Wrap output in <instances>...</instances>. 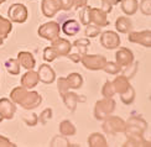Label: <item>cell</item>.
<instances>
[{
    "mask_svg": "<svg viewBox=\"0 0 151 147\" xmlns=\"http://www.w3.org/2000/svg\"><path fill=\"white\" fill-rule=\"evenodd\" d=\"M103 130L108 135H116L125 131V121L118 116H109L103 120Z\"/></svg>",
    "mask_w": 151,
    "mask_h": 147,
    "instance_id": "obj_7",
    "label": "cell"
},
{
    "mask_svg": "<svg viewBox=\"0 0 151 147\" xmlns=\"http://www.w3.org/2000/svg\"><path fill=\"white\" fill-rule=\"evenodd\" d=\"M5 68L10 74L12 75H17L20 73V65H19L17 60H14V58H10L5 62Z\"/></svg>",
    "mask_w": 151,
    "mask_h": 147,
    "instance_id": "obj_30",
    "label": "cell"
},
{
    "mask_svg": "<svg viewBox=\"0 0 151 147\" xmlns=\"http://www.w3.org/2000/svg\"><path fill=\"white\" fill-rule=\"evenodd\" d=\"M106 15L108 14L104 12L102 9L92 8V6L86 5L84 8H82L79 17H81V22L86 25V26L88 24H94L99 27H104L109 25V20L106 17Z\"/></svg>",
    "mask_w": 151,
    "mask_h": 147,
    "instance_id": "obj_2",
    "label": "cell"
},
{
    "mask_svg": "<svg viewBox=\"0 0 151 147\" xmlns=\"http://www.w3.org/2000/svg\"><path fill=\"white\" fill-rule=\"evenodd\" d=\"M8 16L11 22L24 24L27 20L29 12L24 4H12L8 10Z\"/></svg>",
    "mask_w": 151,
    "mask_h": 147,
    "instance_id": "obj_11",
    "label": "cell"
},
{
    "mask_svg": "<svg viewBox=\"0 0 151 147\" xmlns=\"http://www.w3.org/2000/svg\"><path fill=\"white\" fill-rule=\"evenodd\" d=\"M100 44L106 49H114L120 46V37L114 31H104L100 36Z\"/></svg>",
    "mask_w": 151,
    "mask_h": 147,
    "instance_id": "obj_12",
    "label": "cell"
},
{
    "mask_svg": "<svg viewBox=\"0 0 151 147\" xmlns=\"http://www.w3.org/2000/svg\"><path fill=\"white\" fill-rule=\"evenodd\" d=\"M3 43H4V38L0 37V46H3Z\"/></svg>",
    "mask_w": 151,
    "mask_h": 147,
    "instance_id": "obj_43",
    "label": "cell"
},
{
    "mask_svg": "<svg viewBox=\"0 0 151 147\" xmlns=\"http://www.w3.org/2000/svg\"><path fill=\"white\" fill-rule=\"evenodd\" d=\"M129 42L133 43H139L142 44L144 47H151V31L145 30V31H140V32H130L129 36Z\"/></svg>",
    "mask_w": 151,
    "mask_h": 147,
    "instance_id": "obj_14",
    "label": "cell"
},
{
    "mask_svg": "<svg viewBox=\"0 0 151 147\" xmlns=\"http://www.w3.org/2000/svg\"><path fill=\"white\" fill-rule=\"evenodd\" d=\"M103 71L108 74H111V75H115V74H119V72L122 71V67L118 65L116 62H108L106 61L105 66L103 67Z\"/></svg>",
    "mask_w": 151,
    "mask_h": 147,
    "instance_id": "obj_31",
    "label": "cell"
},
{
    "mask_svg": "<svg viewBox=\"0 0 151 147\" xmlns=\"http://www.w3.org/2000/svg\"><path fill=\"white\" fill-rule=\"evenodd\" d=\"M62 99H63V103L66 105V108L70 111H74L76 110V108H77V104H78V101L81 100H84V99H81L79 97L76 93H72V92H66L61 95Z\"/></svg>",
    "mask_w": 151,
    "mask_h": 147,
    "instance_id": "obj_20",
    "label": "cell"
},
{
    "mask_svg": "<svg viewBox=\"0 0 151 147\" xmlns=\"http://www.w3.org/2000/svg\"><path fill=\"white\" fill-rule=\"evenodd\" d=\"M100 34V27L97 26V25H92V24H88L87 25V29H86V36L88 38H92V37H97Z\"/></svg>",
    "mask_w": 151,
    "mask_h": 147,
    "instance_id": "obj_33",
    "label": "cell"
},
{
    "mask_svg": "<svg viewBox=\"0 0 151 147\" xmlns=\"http://www.w3.org/2000/svg\"><path fill=\"white\" fill-rule=\"evenodd\" d=\"M115 27L120 34H128L129 31L133 27V24H131V20L127 16H120L116 19L115 21Z\"/></svg>",
    "mask_w": 151,
    "mask_h": 147,
    "instance_id": "obj_23",
    "label": "cell"
},
{
    "mask_svg": "<svg viewBox=\"0 0 151 147\" xmlns=\"http://www.w3.org/2000/svg\"><path fill=\"white\" fill-rule=\"evenodd\" d=\"M89 46H91V42L88 38H79V40L74 41L72 44V48H74V52H70L66 57H68L72 62L78 63L81 62L82 57L87 53V49Z\"/></svg>",
    "mask_w": 151,
    "mask_h": 147,
    "instance_id": "obj_8",
    "label": "cell"
},
{
    "mask_svg": "<svg viewBox=\"0 0 151 147\" xmlns=\"http://www.w3.org/2000/svg\"><path fill=\"white\" fill-rule=\"evenodd\" d=\"M52 44L51 47L55 49V52L57 53V56H67L68 53L72 51V43H70V41L66 40V38H60L57 37L56 40L51 41Z\"/></svg>",
    "mask_w": 151,
    "mask_h": 147,
    "instance_id": "obj_15",
    "label": "cell"
},
{
    "mask_svg": "<svg viewBox=\"0 0 151 147\" xmlns=\"http://www.w3.org/2000/svg\"><path fill=\"white\" fill-rule=\"evenodd\" d=\"M60 31H61V27H60L58 22L50 21V22L41 25V26L39 27L37 34H39L40 37L45 38V40H47V41H53L57 37H60Z\"/></svg>",
    "mask_w": 151,
    "mask_h": 147,
    "instance_id": "obj_9",
    "label": "cell"
},
{
    "mask_svg": "<svg viewBox=\"0 0 151 147\" xmlns=\"http://www.w3.org/2000/svg\"><path fill=\"white\" fill-rule=\"evenodd\" d=\"M88 0H71V4L74 9H82L87 5Z\"/></svg>",
    "mask_w": 151,
    "mask_h": 147,
    "instance_id": "obj_40",
    "label": "cell"
},
{
    "mask_svg": "<svg viewBox=\"0 0 151 147\" xmlns=\"http://www.w3.org/2000/svg\"><path fill=\"white\" fill-rule=\"evenodd\" d=\"M82 65L89 71H100L106 63V58L102 54H84L82 57Z\"/></svg>",
    "mask_w": 151,
    "mask_h": 147,
    "instance_id": "obj_10",
    "label": "cell"
},
{
    "mask_svg": "<svg viewBox=\"0 0 151 147\" xmlns=\"http://www.w3.org/2000/svg\"><path fill=\"white\" fill-rule=\"evenodd\" d=\"M140 10L144 15H151V0H142L140 3Z\"/></svg>",
    "mask_w": 151,
    "mask_h": 147,
    "instance_id": "obj_37",
    "label": "cell"
},
{
    "mask_svg": "<svg viewBox=\"0 0 151 147\" xmlns=\"http://www.w3.org/2000/svg\"><path fill=\"white\" fill-rule=\"evenodd\" d=\"M127 137L128 140L124 143V146H149L150 147V141H146L142 137V135H129Z\"/></svg>",
    "mask_w": 151,
    "mask_h": 147,
    "instance_id": "obj_26",
    "label": "cell"
},
{
    "mask_svg": "<svg viewBox=\"0 0 151 147\" xmlns=\"http://www.w3.org/2000/svg\"><path fill=\"white\" fill-rule=\"evenodd\" d=\"M37 75H39V79L45 83V84H51V83L55 82L56 79V74L55 71L51 68V66L48 65H41L39 68V72H37Z\"/></svg>",
    "mask_w": 151,
    "mask_h": 147,
    "instance_id": "obj_17",
    "label": "cell"
},
{
    "mask_svg": "<svg viewBox=\"0 0 151 147\" xmlns=\"http://www.w3.org/2000/svg\"><path fill=\"white\" fill-rule=\"evenodd\" d=\"M120 99H122V101L125 105L133 104V101L135 100V90H134V88L130 85L123 94H120Z\"/></svg>",
    "mask_w": 151,
    "mask_h": 147,
    "instance_id": "obj_29",
    "label": "cell"
},
{
    "mask_svg": "<svg viewBox=\"0 0 151 147\" xmlns=\"http://www.w3.org/2000/svg\"><path fill=\"white\" fill-rule=\"evenodd\" d=\"M106 1H108L111 6H114V5H118L119 3H120L122 1V0H106Z\"/></svg>",
    "mask_w": 151,
    "mask_h": 147,
    "instance_id": "obj_42",
    "label": "cell"
},
{
    "mask_svg": "<svg viewBox=\"0 0 151 147\" xmlns=\"http://www.w3.org/2000/svg\"><path fill=\"white\" fill-rule=\"evenodd\" d=\"M16 145L12 143L9 138H6L5 136L0 135V147H15Z\"/></svg>",
    "mask_w": 151,
    "mask_h": 147,
    "instance_id": "obj_39",
    "label": "cell"
},
{
    "mask_svg": "<svg viewBox=\"0 0 151 147\" xmlns=\"http://www.w3.org/2000/svg\"><path fill=\"white\" fill-rule=\"evenodd\" d=\"M100 1H102V8L100 9H102L104 12H106V14H109V12L111 11V9H113V6L106 1V0H100Z\"/></svg>",
    "mask_w": 151,
    "mask_h": 147,
    "instance_id": "obj_41",
    "label": "cell"
},
{
    "mask_svg": "<svg viewBox=\"0 0 151 147\" xmlns=\"http://www.w3.org/2000/svg\"><path fill=\"white\" fill-rule=\"evenodd\" d=\"M120 3H122V10L128 16H133L139 9L137 0H122Z\"/></svg>",
    "mask_w": 151,
    "mask_h": 147,
    "instance_id": "obj_24",
    "label": "cell"
},
{
    "mask_svg": "<svg viewBox=\"0 0 151 147\" xmlns=\"http://www.w3.org/2000/svg\"><path fill=\"white\" fill-rule=\"evenodd\" d=\"M76 126L71 123L70 120H63L60 124V133L62 136H73L76 135Z\"/></svg>",
    "mask_w": 151,
    "mask_h": 147,
    "instance_id": "obj_27",
    "label": "cell"
},
{
    "mask_svg": "<svg viewBox=\"0 0 151 147\" xmlns=\"http://www.w3.org/2000/svg\"><path fill=\"white\" fill-rule=\"evenodd\" d=\"M72 9L71 0H42L41 10L43 16L53 17L58 11H68Z\"/></svg>",
    "mask_w": 151,
    "mask_h": 147,
    "instance_id": "obj_3",
    "label": "cell"
},
{
    "mask_svg": "<svg viewBox=\"0 0 151 147\" xmlns=\"http://www.w3.org/2000/svg\"><path fill=\"white\" fill-rule=\"evenodd\" d=\"M83 85V78L79 73H71L68 77H61L57 80V88L58 92L62 95L70 89H79Z\"/></svg>",
    "mask_w": 151,
    "mask_h": 147,
    "instance_id": "obj_4",
    "label": "cell"
},
{
    "mask_svg": "<svg viewBox=\"0 0 151 147\" xmlns=\"http://www.w3.org/2000/svg\"><path fill=\"white\" fill-rule=\"evenodd\" d=\"M39 75L37 72H35L34 69H29V71L21 77V87L26 89H32L39 84Z\"/></svg>",
    "mask_w": 151,
    "mask_h": 147,
    "instance_id": "obj_18",
    "label": "cell"
},
{
    "mask_svg": "<svg viewBox=\"0 0 151 147\" xmlns=\"http://www.w3.org/2000/svg\"><path fill=\"white\" fill-rule=\"evenodd\" d=\"M5 1H6V0H0V5H1L3 3H5Z\"/></svg>",
    "mask_w": 151,
    "mask_h": 147,
    "instance_id": "obj_44",
    "label": "cell"
},
{
    "mask_svg": "<svg viewBox=\"0 0 151 147\" xmlns=\"http://www.w3.org/2000/svg\"><path fill=\"white\" fill-rule=\"evenodd\" d=\"M17 62L21 67H24L25 69H34V67L36 66V61L34 58L32 53L26 52V51H21V52L17 53Z\"/></svg>",
    "mask_w": 151,
    "mask_h": 147,
    "instance_id": "obj_19",
    "label": "cell"
},
{
    "mask_svg": "<svg viewBox=\"0 0 151 147\" xmlns=\"http://www.w3.org/2000/svg\"><path fill=\"white\" fill-rule=\"evenodd\" d=\"M24 121H25V123H26V125H29V126H35L37 123H39V118H37L36 114H31L30 118L24 116Z\"/></svg>",
    "mask_w": 151,
    "mask_h": 147,
    "instance_id": "obj_38",
    "label": "cell"
},
{
    "mask_svg": "<svg viewBox=\"0 0 151 147\" xmlns=\"http://www.w3.org/2000/svg\"><path fill=\"white\" fill-rule=\"evenodd\" d=\"M3 120H4V119H3L1 116H0V123H1V121H3Z\"/></svg>",
    "mask_w": 151,
    "mask_h": 147,
    "instance_id": "obj_45",
    "label": "cell"
},
{
    "mask_svg": "<svg viewBox=\"0 0 151 147\" xmlns=\"http://www.w3.org/2000/svg\"><path fill=\"white\" fill-rule=\"evenodd\" d=\"M10 99L12 103L19 104L26 110L35 109L42 101V97L37 92H30V89L24 87H16L12 89L10 93Z\"/></svg>",
    "mask_w": 151,
    "mask_h": 147,
    "instance_id": "obj_1",
    "label": "cell"
},
{
    "mask_svg": "<svg viewBox=\"0 0 151 147\" xmlns=\"http://www.w3.org/2000/svg\"><path fill=\"white\" fill-rule=\"evenodd\" d=\"M102 94H103L104 98H113V97H114L115 90H114V88H113L111 82L106 80V82L104 83L103 89H102Z\"/></svg>",
    "mask_w": 151,
    "mask_h": 147,
    "instance_id": "obj_32",
    "label": "cell"
},
{
    "mask_svg": "<svg viewBox=\"0 0 151 147\" xmlns=\"http://www.w3.org/2000/svg\"><path fill=\"white\" fill-rule=\"evenodd\" d=\"M16 111L15 103H12L9 99L3 98L0 99V116L5 120H11L14 118Z\"/></svg>",
    "mask_w": 151,
    "mask_h": 147,
    "instance_id": "obj_16",
    "label": "cell"
},
{
    "mask_svg": "<svg viewBox=\"0 0 151 147\" xmlns=\"http://www.w3.org/2000/svg\"><path fill=\"white\" fill-rule=\"evenodd\" d=\"M62 31L67 35V36H74L77 35L81 31L79 22L76 20H67L63 25H62Z\"/></svg>",
    "mask_w": 151,
    "mask_h": 147,
    "instance_id": "obj_22",
    "label": "cell"
},
{
    "mask_svg": "<svg viewBox=\"0 0 151 147\" xmlns=\"http://www.w3.org/2000/svg\"><path fill=\"white\" fill-rule=\"evenodd\" d=\"M50 146H52V147H55V146H71V143H70V141L66 138V136H56V137H53V140L51 141V145Z\"/></svg>",
    "mask_w": 151,
    "mask_h": 147,
    "instance_id": "obj_35",
    "label": "cell"
},
{
    "mask_svg": "<svg viewBox=\"0 0 151 147\" xmlns=\"http://www.w3.org/2000/svg\"><path fill=\"white\" fill-rule=\"evenodd\" d=\"M88 146L89 147H106L108 146V142H106L105 137L102 133L94 132L88 137Z\"/></svg>",
    "mask_w": 151,
    "mask_h": 147,
    "instance_id": "obj_25",
    "label": "cell"
},
{
    "mask_svg": "<svg viewBox=\"0 0 151 147\" xmlns=\"http://www.w3.org/2000/svg\"><path fill=\"white\" fill-rule=\"evenodd\" d=\"M12 30V22L9 19H5L3 16H0V37L6 38Z\"/></svg>",
    "mask_w": 151,
    "mask_h": 147,
    "instance_id": "obj_28",
    "label": "cell"
},
{
    "mask_svg": "<svg viewBox=\"0 0 151 147\" xmlns=\"http://www.w3.org/2000/svg\"><path fill=\"white\" fill-rule=\"evenodd\" d=\"M111 84H113V88H114L115 93H119V94H123L130 87L129 78L127 75H118L116 78L111 82Z\"/></svg>",
    "mask_w": 151,
    "mask_h": 147,
    "instance_id": "obj_21",
    "label": "cell"
},
{
    "mask_svg": "<svg viewBox=\"0 0 151 147\" xmlns=\"http://www.w3.org/2000/svg\"><path fill=\"white\" fill-rule=\"evenodd\" d=\"M147 127L146 121L140 116H131L127 123H125V131L127 136L129 135H142Z\"/></svg>",
    "mask_w": 151,
    "mask_h": 147,
    "instance_id": "obj_6",
    "label": "cell"
},
{
    "mask_svg": "<svg viewBox=\"0 0 151 147\" xmlns=\"http://www.w3.org/2000/svg\"><path fill=\"white\" fill-rule=\"evenodd\" d=\"M51 119H52V109H46V110H43L41 113L40 118H39V121L42 125H46Z\"/></svg>",
    "mask_w": 151,
    "mask_h": 147,
    "instance_id": "obj_36",
    "label": "cell"
},
{
    "mask_svg": "<svg viewBox=\"0 0 151 147\" xmlns=\"http://www.w3.org/2000/svg\"><path fill=\"white\" fill-rule=\"evenodd\" d=\"M115 110V101L113 98H104L96 103L94 106V118L97 120H104Z\"/></svg>",
    "mask_w": 151,
    "mask_h": 147,
    "instance_id": "obj_5",
    "label": "cell"
},
{
    "mask_svg": "<svg viewBox=\"0 0 151 147\" xmlns=\"http://www.w3.org/2000/svg\"><path fill=\"white\" fill-rule=\"evenodd\" d=\"M115 60L122 68H128L134 63V53L127 47H120L115 53Z\"/></svg>",
    "mask_w": 151,
    "mask_h": 147,
    "instance_id": "obj_13",
    "label": "cell"
},
{
    "mask_svg": "<svg viewBox=\"0 0 151 147\" xmlns=\"http://www.w3.org/2000/svg\"><path fill=\"white\" fill-rule=\"evenodd\" d=\"M57 53L55 52V49L50 46V47H46L43 49V60L46 62H53L56 58H57Z\"/></svg>",
    "mask_w": 151,
    "mask_h": 147,
    "instance_id": "obj_34",
    "label": "cell"
}]
</instances>
